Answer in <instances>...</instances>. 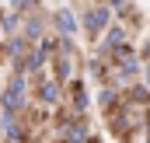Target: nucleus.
Wrapping results in <instances>:
<instances>
[{"mask_svg":"<svg viewBox=\"0 0 150 143\" xmlns=\"http://www.w3.org/2000/svg\"><path fill=\"white\" fill-rule=\"evenodd\" d=\"M21 105H25V77H21V73H14V77H11V84H7V94H4V108L18 112Z\"/></svg>","mask_w":150,"mask_h":143,"instance_id":"nucleus-1","label":"nucleus"},{"mask_svg":"<svg viewBox=\"0 0 150 143\" xmlns=\"http://www.w3.org/2000/svg\"><path fill=\"white\" fill-rule=\"evenodd\" d=\"M105 25H108V11H105V7H94V11L87 14V28H91V32H101Z\"/></svg>","mask_w":150,"mask_h":143,"instance_id":"nucleus-2","label":"nucleus"},{"mask_svg":"<svg viewBox=\"0 0 150 143\" xmlns=\"http://www.w3.org/2000/svg\"><path fill=\"white\" fill-rule=\"evenodd\" d=\"M38 98H42L45 105H56V101H59V87H56L52 80H45V84L38 87Z\"/></svg>","mask_w":150,"mask_h":143,"instance_id":"nucleus-3","label":"nucleus"},{"mask_svg":"<svg viewBox=\"0 0 150 143\" xmlns=\"http://www.w3.org/2000/svg\"><path fill=\"white\" fill-rule=\"evenodd\" d=\"M56 25H59V32H63V35H74V14H70V11H59V14H56Z\"/></svg>","mask_w":150,"mask_h":143,"instance_id":"nucleus-4","label":"nucleus"},{"mask_svg":"<svg viewBox=\"0 0 150 143\" xmlns=\"http://www.w3.org/2000/svg\"><path fill=\"white\" fill-rule=\"evenodd\" d=\"M74 108L77 112L87 108V91H84V84H74Z\"/></svg>","mask_w":150,"mask_h":143,"instance_id":"nucleus-5","label":"nucleus"},{"mask_svg":"<svg viewBox=\"0 0 150 143\" xmlns=\"http://www.w3.org/2000/svg\"><path fill=\"white\" fill-rule=\"evenodd\" d=\"M67 140H70V143H80V140H84V129H80L77 122H70V126H67Z\"/></svg>","mask_w":150,"mask_h":143,"instance_id":"nucleus-6","label":"nucleus"},{"mask_svg":"<svg viewBox=\"0 0 150 143\" xmlns=\"http://www.w3.org/2000/svg\"><path fill=\"white\" fill-rule=\"evenodd\" d=\"M119 42H122V32L115 28V32H108V38H105V49H115Z\"/></svg>","mask_w":150,"mask_h":143,"instance_id":"nucleus-7","label":"nucleus"},{"mask_svg":"<svg viewBox=\"0 0 150 143\" xmlns=\"http://www.w3.org/2000/svg\"><path fill=\"white\" fill-rule=\"evenodd\" d=\"M38 32H42V25H38V21H28V35L38 38Z\"/></svg>","mask_w":150,"mask_h":143,"instance_id":"nucleus-8","label":"nucleus"},{"mask_svg":"<svg viewBox=\"0 0 150 143\" xmlns=\"http://www.w3.org/2000/svg\"><path fill=\"white\" fill-rule=\"evenodd\" d=\"M108 4H112V7H122V4H126V0H108Z\"/></svg>","mask_w":150,"mask_h":143,"instance_id":"nucleus-9","label":"nucleus"},{"mask_svg":"<svg viewBox=\"0 0 150 143\" xmlns=\"http://www.w3.org/2000/svg\"><path fill=\"white\" fill-rule=\"evenodd\" d=\"M11 4H25V0H11Z\"/></svg>","mask_w":150,"mask_h":143,"instance_id":"nucleus-10","label":"nucleus"},{"mask_svg":"<svg viewBox=\"0 0 150 143\" xmlns=\"http://www.w3.org/2000/svg\"><path fill=\"white\" fill-rule=\"evenodd\" d=\"M147 56H150V49H147Z\"/></svg>","mask_w":150,"mask_h":143,"instance_id":"nucleus-11","label":"nucleus"},{"mask_svg":"<svg viewBox=\"0 0 150 143\" xmlns=\"http://www.w3.org/2000/svg\"><path fill=\"white\" fill-rule=\"evenodd\" d=\"M147 80H150V73H147Z\"/></svg>","mask_w":150,"mask_h":143,"instance_id":"nucleus-12","label":"nucleus"}]
</instances>
